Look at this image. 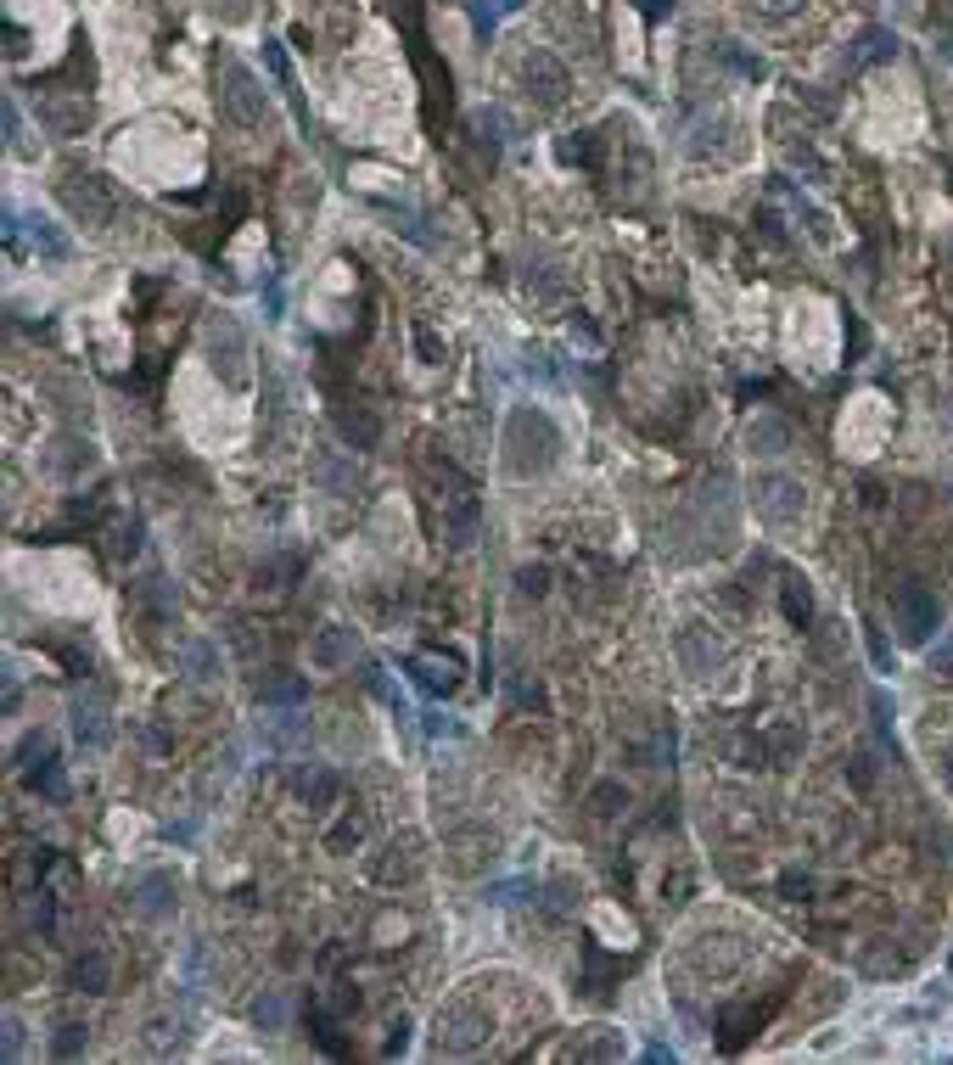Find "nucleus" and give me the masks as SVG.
<instances>
[{"instance_id": "12", "label": "nucleus", "mask_w": 953, "mask_h": 1065, "mask_svg": "<svg viewBox=\"0 0 953 1065\" xmlns=\"http://www.w3.org/2000/svg\"><path fill=\"white\" fill-rule=\"evenodd\" d=\"M342 438L354 443V449H370L376 443V415H365V410H342Z\"/></svg>"}, {"instance_id": "9", "label": "nucleus", "mask_w": 953, "mask_h": 1065, "mask_svg": "<svg viewBox=\"0 0 953 1065\" xmlns=\"http://www.w3.org/2000/svg\"><path fill=\"white\" fill-rule=\"evenodd\" d=\"M561 163H578V169H600V135H589V129L567 135V141H561Z\"/></svg>"}, {"instance_id": "10", "label": "nucleus", "mask_w": 953, "mask_h": 1065, "mask_svg": "<svg viewBox=\"0 0 953 1065\" xmlns=\"http://www.w3.org/2000/svg\"><path fill=\"white\" fill-rule=\"evenodd\" d=\"M309 656L320 662V668H342V662L354 656V645H348V639H342L337 628H326V634H320V639L309 645Z\"/></svg>"}, {"instance_id": "7", "label": "nucleus", "mask_w": 953, "mask_h": 1065, "mask_svg": "<svg viewBox=\"0 0 953 1065\" xmlns=\"http://www.w3.org/2000/svg\"><path fill=\"white\" fill-rule=\"evenodd\" d=\"M410 668H415V679L427 684V690H438V696H449V690H455V679H460L455 656H415Z\"/></svg>"}, {"instance_id": "1", "label": "nucleus", "mask_w": 953, "mask_h": 1065, "mask_svg": "<svg viewBox=\"0 0 953 1065\" xmlns=\"http://www.w3.org/2000/svg\"><path fill=\"white\" fill-rule=\"evenodd\" d=\"M62 202H68V213L73 219H85V225H107L113 208H118L113 185L96 180V174H68V180H62Z\"/></svg>"}, {"instance_id": "14", "label": "nucleus", "mask_w": 953, "mask_h": 1065, "mask_svg": "<svg viewBox=\"0 0 953 1065\" xmlns=\"http://www.w3.org/2000/svg\"><path fill=\"white\" fill-rule=\"evenodd\" d=\"M752 443H763V455H780L785 443H791V426L774 421V415H763V421L752 426Z\"/></svg>"}, {"instance_id": "22", "label": "nucleus", "mask_w": 953, "mask_h": 1065, "mask_svg": "<svg viewBox=\"0 0 953 1065\" xmlns=\"http://www.w3.org/2000/svg\"><path fill=\"white\" fill-rule=\"evenodd\" d=\"M415 342H421V354H427V365H438V359H443V348H438V337H432V331H427V326L415 331Z\"/></svg>"}, {"instance_id": "15", "label": "nucleus", "mask_w": 953, "mask_h": 1065, "mask_svg": "<svg viewBox=\"0 0 953 1065\" xmlns=\"http://www.w3.org/2000/svg\"><path fill=\"white\" fill-rule=\"evenodd\" d=\"M589 808L606 819V813H617V808H628V791L617 780H606V785H595V796H589Z\"/></svg>"}, {"instance_id": "17", "label": "nucleus", "mask_w": 953, "mask_h": 1065, "mask_svg": "<svg viewBox=\"0 0 953 1065\" xmlns=\"http://www.w3.org/2000/svg\"><path fill=\"white\" fill-rule=\"evenodd\" d=\"M163 892H169V875H152V881L141 886V903H135V914H157V909H163Z\"/></svg>"}, {"instance_id": "11", "label": "nucleus", "mask_w": 953, "mask_h": 1065, "mask_svg": "<svg viewBox=\"0 0 953 1065\" xmlns=\"http://www.w3.org/2000/svg\"><path fill=\"white\" fill-rule=\"evenodd\" d=\"M780 595H785V617H791V623H808L813 617V595H808V583L802 578H780Z\"/></svg>"}, {"instance_id": "13", "label": "nucleus", "mask_w": 953, "mask_h": 1065, "mask_svg": "<svg viewBox=\"0 0 953 1065\" xmlns=\"http://www.w3.org/2000/svg\"><path fill=\"white\" fill-rule=\"evenodd\" d=\"M135 550H141V527H135V522H113V527H107V555H113V561H129Z\"/></svg>"}, {"instance_id": "16", "label": "nucleus", "mask_w": 953, "mask_h": 1065, "mask_svg": "<svg viewBox=\"0 0 953 1065\" xmlns=\"http://www.w3.org/2000/svg\"><path fill=\"white\" fill-rule=\"evenodd\" d=\"M85 1049V1026H57V1037H51V1054H62V1060H68V1054H79Z\"/></svg>"}, {"instance_id": "20", "label": "nucleus", "mask_w": 953, "mask_h": 1065, "mask_svg": "<svg viewBox=\"0 0 953 1065\" xmlns=\"http://www.w3.org/2000/svg\"><path fill=\"white\" fill-rule=\"evenodd\" d=\"M303 696V684L298 679H275L270 690H264V701H298Z\"/></svg>"}, {"instance_id": "5", "label": "nucleus", "mask_w": 953, "mask_h": 1065, "mask_svg": "<svg viewBox=\"0 0 953 1065\" xmlns=\"http://www.w3.org/2000/svg\"><path fill=\"white\" fill-rule=\"evenodd\" d=\"M208 348H214V365L219 359H225V376L230 382H236V376H242V331H236V320H225V314H219L214 326H208Z\"/></svg>"}, {"instance_id": "21", "label": "nucleus", "mask_w": 953, "mask_h": 1065, "mask_svg": "<svg viewBox=\"0 0 953 1065\" xmlns=\"http://www.w3.org/2000/svg\"><path fill=\"white\" fill-rule=\"evenodd\" d=\"M544 583H550V572H544V567H527V572H522V595H544Z\"/></svg>"}, {"instance_id": "8", "label": "nucleus", "mask_w": 953, "mask_h": 1065, "mask_svg": "<svg viewBox=\"0 0 953 1065\" xmlns=\"http://www.w3.org/2000/svg\"><path fill=\"white\" fill-rule=\"evenodd\" d=\"M73 987H79V993H107V987H113V959H107V953H85V959L73 965Z\"/></svg>"}, {"instance_id": "2", "label": "nucleus", "mask_w": 953, "mask_h": 1065, "mask_svg": "<svg viewBox=\"0 0 953 1065\" xmlns=\"http://www.w3.org/2000/svg\"><path fill=\"white\" fill-rule=\"evenodd\" d=\"M219 107L230 113V124H242V129L264 124V90H258L253 73L236 68V62H225V90H219Z\"/></svg>"}, {"instance_id": "19", "label": "nucleus", "mask_w": 953, "mask_h": 1065, "mask_svg": "<svg viewBox=\"0 0 953 1065\" xmlns=\"http://www.w3.org/2000/svg\"><path fill=\"white\" fill-rule=\"evenodd\" d=\"M785 897H791V903H808V897H813V875H785Z\"/></svg>"}, {"instance_id": "6", "label": "nucleus", "mask_w": 953, "mask_h": 1065, "mask_svg": "<svg viewBox=\"0 0 953 1065\" xmlns=\"http://www.w3.org/2000/svg\"><path fill=\"white\" fill-rule=\"evenodd\" d=\"M757 511L769 516V522H785L791 511H802L797 483H785V477H763V483H757Z\"/></svg>"}, {"instance_id": "3", "label": "nucleus", "mask_w": 953, "mask_h": 1065, "mask_svg": "<svg viewBox=\"0 0 953 1065\" xmlns=\"http://www.w3.org/2000/svg\"><path fill=\"white\" fill-rule=\"evenodd\" d=\"M892 617H897V628H903V639H925L931 628H937V600L925 595V589H914V583H897L892 589Z\"/></svg>"}, {"instance_id": "4", "label": "nucleus", "mask_w": 953, "mask_h": 1065, "mask_svg": "<svg viewBox=\"0 0 953 1065\" xmlns=\"http://www.w3.org/2000/svg\"><path fill=\"white\" fill-rule=\"evenodd\" d=\"M522 79L527 85H539V101H561L567 96V68L555 57H544V51H533V57L522 62Z\"/></svg>"}, {"instance_id": "18", "label": "nucleus", "mask_w": 953, "mask_h": 1065, "mask_svg": "<svg viewBox=\"0 0 953 1065\" xmlns=\"http://www.w3.org/2000/svg\"><path fill=\"white\" fill-rule=\"evenodd\" d=\"M797 6H802V0H752V12H757V17H791Z\"/></svg>"}]
</instances>
